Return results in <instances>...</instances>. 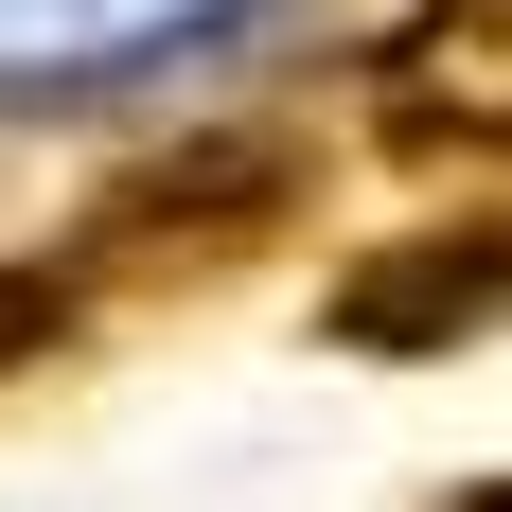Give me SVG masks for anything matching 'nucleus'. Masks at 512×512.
Returning <instances> with one entry per match:
<instances>
[{
  "instance_id": "f257e3e1",
  "label": "nucleus",
  "mask_w": 512,
  "mask_h": 512,
  "mask_svg": "<svg viewBox=\"0 0 512 512\" xmlns=\"http://www.w3.org/2000/svg\"><path fill=\"white\" fill-rule=\"evenodd\" d=\"M301 195H318V159L283 142V124H195V142L124 159V177L71 212V248H53V265H71L89 301H124V283H212V265L283 248Z\"/></svg>"
},
{
  "instance_id": "f03ea898",
  "label": "nucleus",
  "mask_w": 512,
  "mask_h": 512,
  "mask_svg": "<svg viewBox=\"0 0 512 512\" xmlns=\"http://www.w3.org/2000/svg\"><path fill=\"white\" fill-rule=\"evenodd\" d=\"M318 336H336V354H477V336H512V195L354 248L336 301H318Z\"/></svg>"
},
{
  "instance_id": "7ed1b4c3",
  "label": "nucleus",
  "mask_w": 512,
  "mask_h": 512,
  "mask_svg": "<svg viewBox=\"0 0 512 512\" xmlns=\"http://www.w3.org/2000/svg\"><path fill=\"white\" fill-rule=\"evenodd\" d=\"M371 124L407 159H512V0H407L371 36Z\"/></svg>"
},
{
  "instance_id": "20e7f679",
  "label": "nucleus",
  "mask_w": 512,
  "mask_h": 512,
  "mask_svg": "<svg viewBox=\"0 0 512 512\" xmlns=\"http://www.w3.org/2000/svg\"><path fill=\"white\" fill-rule=\"evenodd\" d=\"M53 336H89V283H71V265H0V389H18Z\"/></svg>"
},
{
  "instance_id": "39448f33",
  "label": "nucleus",
  "mask_w": 512,
  "mask_h": 512,
  "mask_svg": "<svg viewBox=\"0 0 512 512\" xmlns=\"http://www.w3.org/2000/svg\"><path fill=\"white\" fill-rule=\"evenodd\" d=\"M442 512H512V477H477V495H442Z\"/></svg>"
}]
</instances>
